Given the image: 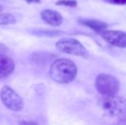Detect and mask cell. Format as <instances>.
<instances>
[{"instance_id":"cell-4","label":"cell","mask_w":126,"mask_h":125,"mask_svg":"<svg viewBox=\"0 0 126 125\" xmlns=\"http://www.w3.org/2000/svg\"><path fill=\"white\" fill-rule=\"evenodd\" d=\"M56 48L63 53L87 58L89 54L87 49L79 41L73 38H63L56 43Z\"/></svg>"},{"instance_id":"cell-8","label":"cell","mask_w":126,"mask_h":125,"mask_svg":"<svg viewBox=\"0 0 126 125\" xmlns=\"http://www.w3.org/2000/svg\"><path fill=\"white\" fill-rule=\"evenodd\" d=\"M15 70V63L9 56L0 53V80L10 76Z\"/></svg>"},{"instance_id":"cell-12","label":"cell","mask_w":126,"mask_h":125,"mask_svg":"<svg viewBox=\"0 0 126 125\" xmlns=\"http://www.w3.org/2000/svg\"><path fill=\"white\" fill-rule=\"evenodd\" d=\"M103 1L108 3H111V4L126 5V0H103Z\"/></svg>"},{"instance_id":"cell-9","label":"cell","mask_w":126,"mask_h":125,"mask_svg":"<svg viewBox=\"0 0 126 125\" xmlns=\"http://www.w3.org/2000/svg\"><path fill=\"white\" fill-rule=\"evenodd\" d=\"M79 22L82 25L91 28L92 30L95 31L96 33H100L101 32L107 28V24L104 22L98 20H90V19H80Z\"/></svg>"},{"instance_id":"cell-3","label":"cell","mask_w":126,"mask_h":125,"mask_svg":"<svg viewBox=\"0 0 126 125\" xmlns=\"http://www.w3.org/2000/svg\"><path fill=\"white\" fill-rule=\"evenodd\" d=\"M95 87L103 96L117 95L119 91V81L108 74H100L95 79Z\"/></svg>"},{"instance_id":"cell-7","label":"cell","mask_w":126,"mask_h":125,"mask_svg":"<svg viewBox=\"0 0 126 125\" xmlns=\"http://www.w3.org/2000/svg\"><path fill=\"white\" fill-rule=\"evenodd\" d=\"M40 17L47 24L51 27H58L63 22V17L59 12L52 10H44L40 13Z\"/></svg>"},{"instance_id":"cell-14","label":"cell","mask_w":126,"mask_h":125,"mask_svg":"<svg viewBox=\"0 0 126 125\" xmlns=\"http://www.w3.org/2000/svg\"><path fill=\"white\" fill-rule=\"evenodd\" d=\"M25 1L27 2V3H40V0H25Z\"/></svg>"},{"instance_id":"cell-6","label":"cell","mask_w":126,"mask_h":125,"mask_svg":"<svg viewBox=\"0 0 126 125\" xmlns=\"http://www.w3.org/2000/svg\"><path fill=\"white\" fill-rule=\"evenodd\" d=\"M101 38L113 46L126 48V33L118 30H104L101 32Z\"/></svg>"},{"instance_id":"cell-5","label":"cell","mask_w":126,"mask_h":125,"mask_svg":"<svg viewBox=\"0 0 126 125\" xmlns=\"http://www.w3.org/2000/svg\"><path fill=\"white\" fill-rule=\"evenodd\" d=\"M0 99L5 107L13 111H20L24 107L22 98L9 86H3L1 88Z\"/></svg>"},{"instance_id":"cell-10","label":"cell","mask_w":126,"mask_h":125,"mask_svg":"<svg viewBox=\"0 0 126 125\" xmlns=\"http://www.w3.org/2000/svg\"><path fill=\"white\" fill-rule=\"evenodd\" d=\"M16 20L15 16L10 13H0V25L6 26L15 24Z\"/></svg>"},{"instance_id":"cell-1","label":"cell","mask_w":126,"mask_h":125,"mask_svg":"<svg viewBox=\"0 0 126 125\" xmlns=\"http://www.w3.org/2000/svg\"><path fill=\"white\" fill-rule=\"evenodd\" d=\"M49 75L51 80L59 84H69L77 75V67L73 61L67 58H58L51 64Z\"/></svg>"},{"instance_id":"cell-15","label":"cell","mask_w":126,"mask_h":125,"mask_svg":"<svg viewBox=\"0 0 126 125\" xmlns=\"http://www.w3.org/2000/svg\"><path fill=\"white\" fill-rule=\"evenodd\" d=\"M2 9H3V7H2L1 5H0V11H1V10H2Z\"/></svg>"},{"instance_id":"cell-2","label":"cell","mask_w":126,"mask_h":125,"mask_svg":"<svg viewBox=\"0 0 126 125\" xmlns=\"http://www.w3.org/2000/svg\"><path fill=\"white\" fill-rule=\"evenodd\" d=\"M100 108L110 117H123L126 114V99L117 95L103 96L98 100Z\"/></svg>"},{"instance_id":"cell-11","label":"cell","mask_w":126,"mask_h":125,"mask_svg":"<svg viewBox=\"0 0 126 125\" xmlns=\"http://www.w3.org/2000/svg\"><path fill=\"white\" fill-rule=\"evenodd\" d=\"M56 5H62V6L67 7H76L77 6V1L76 0H58L56 3Z\"/></svg>"},{"instance_id":"cell-13","label":"cell","mask_w":126,"mask_h":125,"mask_svg":"<svg viewBox=\"0 0 126 125\" xmlns=\"http://www.w3.org/2000/svg\"><path fill=\"white\" fill-rule=\"evenodd\" d=\"M19 124H27V125L32 124V125H35V124H37V123L36 122H28V121H21V122L19 123Z\"/></svg>"}]
</instances>
